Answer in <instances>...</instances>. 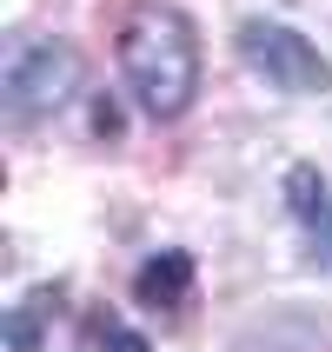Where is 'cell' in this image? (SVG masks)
Returning a JSON list of instances; mask_svg holds the SVG:
<instances>
[{"instance_id":"obj_1","label":"cell","mask_w":332,"mask_h":352,"mask_svg":"<svg viewBox=\"0 0 332 352\" xmlns=\"http://www.w3.org/2000/svg\"><path fill=\"white\" fill-rule=\"evenodd\" d=\"M120 74H126L133 100L153 120L186 113L199 94V40L186 27V14H173V7L126 14V27H120Z\"/></svg>"},{"instance_id":"obj_2","label":"cell","mask_w":332,"mask_h":352,"mask_svg":"<svg viewBox=\"0 0 332 352\" xmlns=\"http://www.w3.org/2000/svg\"><path fill=\"white\" fill-rule=\"evenodd\" d=\"M74 87H80V60H74L67 40L20 34L14 47H7L0 94H7V113H14V120H40V113H54V107H67Z\"/></svg>"},{"instance_id":"obj_3","label":"cell","mask_w":332,"mask_h":352,"mask_svg":"<svg viewBox=\"0 0 332 352\" xmlns=\"http://www.w3.org/2000/svg\"><path fill=\"white\" fill-rule=\"evenodd\" d=\"M239 54L253 74H266V87L279 94H326L332 87V60L319 54L306 34L279 27V20H246L239 27Z\"/></svg>"},{"instance_id":"obj_4","label":"cell","mask_w":332,"mask_h":352,"mask_svg":"<svg viewBox=\"0 0 332 352\" xmlns=\"http://www.w3.org/2000/svg\"><path fill=\"white\" fill-rule=\"evenodd\" d=\"M286 206H293V219L313 239V259L332 273V186L319 179V166H293L286 173Z\"/></svg>"},{"instance_id":"obj_5","label":"cell","mask_w":332,"mask_h":352,"mask_svg":"<svg viewBox=\"0 0 332 352\" xmlns=\"http://www.w3.org/2000/svg\"><path fill=\"white\" fill-rule=\"evenodd\" d=\"M186 293H193V259L186 253H153L133 273V299L146 306V313H179Z\"/></svg>"},{"instance_id":"obj_6","label":"cell","mask_w":332,"mask_h":352,"mask_svg":"<svg viewBox=\"0 0 332 352\" xmlns=\"http://www.w3.org/2000/svg\"><path fill=\"white\" fill-rule=\"evenodd\" d=\"M54 306V293H34V306H20L14 319H7V339H14V352H40V313Z\"/></svg>"},{"instance_id":"obj_7","label":"cell","mask_w":332,"mask_h":352,"mask_svg":"<svg viewBox=\"0 0 332 352\" xmlns=\"http://www.w3.org/2000/svg\"><path fill=\"white\" fill-rule=\"evenodd\" d=\"M107 352H153L140 333H126V326H107Z\"/></svg>"},{"instance_id":"obj_8","label":"cell","mask_w":332,"mask_h":352,"mask_svg":"<svg viewBox=\"0 0 332 352\" xmlns=\"http://www.w3.org/2000/svg\"><path fill=\"white\" fill-rule=\"evenodd\" d=\"M93 126H100V133H120V107H113V100H100V107H93Z\"/></svg>"}]
</instances>
